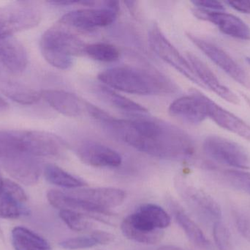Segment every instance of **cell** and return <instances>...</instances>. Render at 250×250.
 <instances>
[{"label":"cell","instance_id":"36","mask_svg":"<svg viewBox=\"0 0 250 250\" xmlns=\"http://www.w3.org/2000/svg\"><path fill=\"white\" fill-rule=\"evenodd\" d=\"M90 235L95 239L98 245H108V244L111 243L115 238L111 233L103 231V230H95V231L92 232Z\"/></svg>","mask_w":250,"mask_h":250},{"label":"cell","instance_id":"19","mask_svg":"<svg viewBox=\"0 0 250 250\" xmlns=\"http://www.w3.org/2000/svg\"><path fill=\"white\" fill-rule=\"evenodd\" d=\"M187 57L197 77L204 88H209L217 95L230 104H239L240 103L237 95H235L234 92H232L227 87L223 85L212 70L202 60L192 53H188Z\"/></svg>","mask_w":250,"mask_h":250},{"label":"cell","instance_id":"7","mask_svg":"<svg viewBox=\"0 0 250 250\" xmlns=\"http://www.w3.org/2000/svg\"><path fill=\"white\" fill-rule=\"evenodd\" d=\"M148 44L151 50L163 61L170 65L191 82L204 88L188 60L166 38L157 24L153 25L148 31Z\"/></svg>","mask_w":250,"mask_h":250},{"label":"cell","instance_id":"1","mask_svg":"<svg viewBox=\"0 0 250 250\" xmlns=\"http://www.w3.org/2000/svg\"><path fill=\"white\" fill-rule=\"evenodd\" d=\"M96 120L116 137L138 151L165 159H187L195 154L190 136L180 129L147 118L117 119L104 111Z\"/></svg>","mask_w":250,"mask_h":250},{"label":"cell","instance_id":"26","mask_svg":"<svg viewBox=\"0 0 250 250\" xmlns=\"http://www.w3.org/2000/svg\"><path fill=\"white\" fill-rule=\"evenodd\" d=\"M135 212L156 230H163L170 226V216L158 205L146 204Z\"/></svg>","mask_w":250,"mask_h":250},{"label":"cell","instance_id":"6","mask_svg":"<svg viewBox=\"0 0 250 250\" xmlns=\"http://www.w3.org/2000/svg\"><path fill=\"white\" fill-rule=\"evenodd\" d=\"M203 148L206 154L217 162L237 170H250V154L236 142L211 135L206 138Z\"/></svg>","mask_w":250,"mask_h":250},{"label":"cell","instance_id":"13","mask_svg":"<svg viewBox=\"0 0 250 250\" xmlns=\"http://www.w3.org/2000/svg\"><path fill=\"white\" fill-rule=\"evenodd\" d=\"M195 14L198 19L215 25L226 35L241 40H250V26L242 19L223 11H212L198 8Z\"/></svg>","mask_w":250,"mask_h":250},{"label":"cell","instance_id":"12","mask_svg":"<svg viewBox=\"0 0 250 250\" xmlns=\"http://www.w3.org/2000/svg\"><path fill=\"white\" fill-rule=\"evenodd\" d=\"M67 193L76 199L103 211H108L109 208L119 206L126 198V192L117 188H79Z\"/></svg>","mask_w":250,"mask_h":250},{"label":"cell","instance_id":"16","mask_svg":"<svg viewBox=\"0 0 250 250\" xmlns=\"http://www.w3.org/2000/svg\"><path fill=\"white\" fill-rule=\"evenodd\" d=\"M41 95L50 107L66 117H80L86 113L87 102L68 91L44 90L41 91Z\"/></svg>","mask_w":250,"mask_h":250},{"label":"cell","instance_id":"14","mask_svg":"<svg viewBox=\"0 0 250 250\" xmlns=\"http://www.w3.org/2000/svg\"><path fill=\"white\" fill-rule=\"evenodd\" d=\"M169 113L173 117L188 123H202L208 117L206 95L194 91L191 95L181 97L171 103L169 107Z\"/></svg>","mask_w":250,"mask_h":250},{"label":"cell","instance_id":"21","mask_svg":"<svg viewBox=\"0 0 250 250\" xmlns=\"http://www.w3.org/2000/svg\"><path fill=\"white\" fill-rule=\"evenodd\" d=\"M0 91L7 98L23 105H32L41 100V92L16 81H0Z\"/></svg>","mask_w":250,"mask_h":250},{"label":"cell","instance_id":"32","mask_svg":"<svg viewBox=\"0 0 250 250\" xmlns=\"http://www.w3.org/2000/svg\"><path fill=\"white\" fill-rule=\"evenodd\" d=\"M60 217L69 228L74 231H86L91 227V223L85 219V216L76 211L62 210Z\"/></svg>","mask_w":250,"mask_h":250},{"label":"cell","instance_id":"17","mask_svg":"<svg viewBox=\"0 0 250 250\" xmlns=\"http://www.w3.org/2000/svg\"><path fill=\"white\" fill-rule=\"evenodd\" d=\"M121 229L125 237L144 245L159 243L164 236L163 230H156L136 212L130 214L123 220Z\"/></svg>","mask_w":250,"mask_h":250},{"label":"cell","instance_id":"4","mask_svg":"<svg viewBox=\"0 0 250 250\" xmlns=\"http://www.w3.org/2000/svg\"><path fill=\"white\" fill-rule=\"evenodd\" d=\"M41 12L27 1H17L0 7V38L32 29L39 23Z\"/></svg>","mask_w":250,"mask_h":250},{"label":"cell","instance_id":"38","mask_svg":"<svg viewBox=\"0 0 250 250\" xmlns=\"http://www.w3.org/2000/svg\"><path fill=\"white\" fill-rule=\"evenodd\" d=\"M8 107L9 104L7 101L0 95V112L6 111Z\"/></svg>","mask_w":250,"mask_h":250},{"label":"cell","instance_id":"5","mask_svg":"<svg viewBox=\"0 0 250 250\" xmlns=\"http://www.w3.org/2000/svg\"><path fill=\"white\" fill-rule=\"evenodd\" d=\"M120 6L117 1H105L101 8H85L73 10L62 16L59 23L66 27L92 30L105 27L114 23L118 16Z\"/></svg>","mask_w":250,"mask_h":250},{"label":"cell","instance_id":"25","mask_svg":"<svg viewBox=\"0 0 250 250\" xmlns=\"http://www.w3.org/2000/svg\"><path fill=\"white\" fill-rule=\"evenodd\" d=\"M42 173L47 182L60 187L76 189L86 186L84 181L70 174L55 164H46L43 167Z\"/></svg>","mask_w":250,"mask_h":250},{"label":"cell","instance_id":"11","mask_svg":"<svg viewBox=\"0 0 250 250\" xmlns=\"http://www.w3.org/2000/svg\"><path fill=\"white\" fill-rule=\"evenodd\" d=\"M27 201V195L19 183L3 179L0 186V218L16 220L28 215L29 211L24 205Z\"/></svg>","mask_w":250,"mask_h":250},{"label":"cell","instance_id":"23","mask_svg":"<svg viewBox=\"0 0 250 250\" xmlns=\"http://www.w3.org/2000/svg\"><path fill=\"white\" fill-rule=\"evenodd\" d=\"M15 250H50L49 243L42 236L25 227H15L11 232Z\"/></svg>","mask_w":250,"mask_h":250},{"label":"cell","instance_id":"18","mask_svg":"<svg viewBox=\"0 0 250 250\" xmlns=\"http://www.w3.org/2000/svg\"><path fill=\"white\" fill-rule=\"evenodd\" d=\"M0 64L14 74L21 73L27 67L26 48L13 36L0 38Z\"/></svg>","mask_w":250,"mask_h":250},{"label":"cell","instance_id":"2","mask_svg":"<svg viewBox=\"0 0 250 250\" xmlns=\"http://www.w3.org/2000/svg\"><path fill=\"white\" fill-rule=\"evenodd\" d=\"M98 79L107 88L134 95H151L170 89L161 75L129 66L106 69L98 75Z\"/></svg>","mask_w":250,"mask_h":250},{"label":"cell","instance_id":"41","mask_svg":"<svg viewBox=\"0 0 250 250\" xmlns=\"http://www.w3.org/2000/svg\"><path fill=\"white\" fill-rule=\"evenodd\" d=\"M247 62H248V64L250 66V57H246Z\"/></svg>","mask_w":250,"mask_h":250},{"label":"cell","instance_id":"40","mask_svg":"<svg viewBox=\"0 0 250 250\" xmlns=\"http://www.w3.org/2000/svg\"><path fill=\"white\" fill-rule=\"evenodd\" d=\"M0 240L4 241V234H3V231L1 230V227H0Z\"/></svg>","mask_w":250,"mask_h":250},{"label":"cell","instance_id":"9","mask_svg":"<svg viewBox=\"0 0 250 250\" xmlns=\"http://www.w3.org/2000/svg\"><path fill=\"white\" fill-rule=\"evenodd\" d=\"M65 147L64 141L54 134L42 131H21V149L32 157H57Z\"/></svg>","mask_w":250,"mask_h":250},{"label":"cell","instance_id":"39","mask_svg":"<svg viewBox=\"0 0 250 250\" xmlns=\"http://www.w3.org/2000/svg\"><path fill=\"white\" fill-rule=\"evenodd\" d=\"M157 250H185L177 248V247L171 246V245H166V246L160 247Z\"/></svg>","mask_w":250,"mask_h":250},{"label":"cell","instance_id":"35","mask_svg":"<svg viewBox=\"0 0 250 250\" xmlns=\"http://www.w3.org/2000/svg\"><path fill=\"white\" fill-rule=\"evenodd\" d=\"M192 4L200 9L212 10V11H223L225 7L222 2L213 0H195L192 1Z\"/></svg>","mask_w":250,"mask_h":250},{"label":"cell","instance_id":"37","mask_svg":"<svg viewBox=\"0 0 250 250\" xmlns=\"http://www.w3.org/2000/svg\"><path fill=\"white\" fill-rule=\"evenodd\" d=\"M226 3L240 13H250V1H228Z\"/></svg>","mask_w":250,"mask_h":250},{"label":"cell","instance_id":"24","mask_svg":"<svg viewBox=\"0 0 250 250\" xmlns=\"http://www.w3.org/2000/svg\"><path fill=\"white\" fill-rule=\"evenodd\" d=\"M174 216L178 224L193 245L203 249H208L211 247V243L204 232L185 211L176 208Z\"/></svg>","mask_w":250,"mask_h":250},{"label":"cell","instance_id":"34","mask_svg":"<svg viewBox=\"0 0 250 250\" xmlns=\"http://www.w3.org/2000/svg\"><path fill=\"white\" fill-rule=\"evenodd\" d=\"M235 226L241 236L250 242V220L248 216L240 211H234L233 212Z\"/></svg>","mask_w":250,"mask_h":250},{"label":"cell","instance_id":"30","mask_svg":"<svg viewBox=\"0 0 250 250\" xmlns=\"http://www.w3.org/2000/svg\"><path fill=\"white\" fill-rule=\"evenodd\" d=\"M221 174L223 180L229 186L250 195V172L229 169L223 170Z\"/></svg>","mask_w":250,"mask_h":250},{"label":"cell","instance_id":"15","mask_svg":"<svg viewBox=\"0 0 250 250\" xmlns=\"http://www.w3.org/2000/svg\"><path fill=\"white\" fill-rule=\"evenodd\" d=\"M78 157L84 164L95 167H118L123 162L121 156L112 148L95 142L82 144L77 151Z\"/></svg>","mask_w":250,"mask_h":250},{"label":"cell","instance_id":"22","mask_svg":"<svg viewBox=\"0 0 250 250\" xmlns=\"http://www.w3.org/2000/svg\"><path fill=\"white\" fill-rule=\"evenodd\" d=\"M185 192L188 200L206 217L213 220L214 223L221 220V208L211 196L192 186H188Z\"/></svg>","mask_w":250,"mask_h":250},{"label":"cell","instance_id":"33","mask_svg":"<svg viewBox=\"0 0 250 250\" xmlns=\"http://www.w3.org/2000/svg\"><path fill=\"white\" fill-rule=\"evenodd\" d=\"M59 245L63 249L77 250L92 248L97 246L98 244L90 235L89 236H80V237L65 239L60 242Z\"/></svg>","mask_w":250,"mask_h":250},{"label":"cell","instance_id":"3","mask_svg":"<svg viewBox=\"0 0 250 250\" xmlns=\"http://www.w3.org/2000/svg\"><path fill=\"white\" fill-rule=\"evenodd\" d=\"M86 46L80 38L59 22L44 32L40 42L42 57L61 70L70 68L73 57L85 54Z\"/></svg>","mask_w":250,"mask_h":250},{"label":"cell","instance_id":"42","mask_svg":"<svg viewBox=\"0 0 250 250\" xmlns=\"http://www.w3.org/2000/svg\"><path fill=\"white\" fill-rule=\"evenodd\" d=\"M3 178L1 177V175H0V186H1V182H2Z\"/></svg>","mask_w":250,"mask_h":250},{"label":"cell","instance_id":"29","mask_svg":"<svg viewBox=\"0 0 250 250\" xmlns=\"http://www.w3.org/2000/svg\"><path fill=\"white\" fill-rule=\"evenodd\" d=\"M21 131H0V159L22 153Z\"/></svg>","mask_w":250,"mask_h":250},{"label":"cell","instance_id":"8","mask_svg":"<svg viewBox=\"0 0 250 250\" xmlns=\"http://www.w3.org/2000/svg\"><path fill=\"white\" fill-rule=\"evenodd\" d=\"M188 37L214 64L238 83L250 91L249 74L227 52L212 43L192 34H188Z\"/></svg>","mask_w":250,"mask_h":250},{"label":"cell","instance_id":"20","mask_svg":"<svg viewBox=\"0 0 250 250\" xmlns=\"http://www.w3.org/2000/svg\"><path fill=\"white\" fill-rule=\"evenodd\" d=\"M206 104L207 115L216 124L250 142V125L234 114L220 107L207 96H206Z\"/></svg>","mask_w":250,"mask_h":250},{"label":"cell","instance_id":"10","mask_svg":"<svg viewBox=\"0 0 250 250\" xmlns=\"http://www.w3.org/2000/svg\"><path fill=\"white\" fill-rule=\"evenodd\" d=\"M2 165L9 176L25 186L36 184L43 170L35 157L23 153L12 154L3 159Z\"/></svg>","mask_w":250,"mask_h":250},{"label":"cell","instance_id":"28","mask_svg":"<svg viewBox=\"0 0 250 250\" xmlns=\"http://www.w3.org/2000/svg\"><path fill=\"white\" fill-rule=\"evenodd\" d=\"M85 54L91 58L104 63H114L120 57V50L112 44L95 43L86 45Z\"/></svg>","mask_w":250,"mask_h":250},{"label":"cell","instance_id":"31","mask_svg":"<svg viewBox=\"0 0 250 250\" xmlns=\"http://www.w3.org/2000/svg\"><path fill=\"white\" fill-rule=\"evenodd\" d=\"M213 238L218 250H234L230 230L221 220L213 226Z\"/></svg>","mask_w":250,"mask_h":250},{"label":"cell","instance_id":"27","mask_svg":"<svg viewBox=\"0 0 250 250\" xmlns=\"http://www.w3.org/2000/svg\"><path fill=\"white\" fill-rule=\"evenodd\" d=\"M99 92L104 99L106 100L109 104L119 110H123L126 113H136V114H144V113H148L147 109L143 107L141 104H138L120 94L117 93L111 88H107V87H101Z\"/></svg>","mask_w":250,"mask_h":250}]
</instances>
